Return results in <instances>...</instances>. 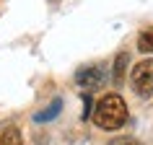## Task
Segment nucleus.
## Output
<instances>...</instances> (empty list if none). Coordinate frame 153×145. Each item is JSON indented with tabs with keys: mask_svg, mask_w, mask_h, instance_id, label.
I'll list each match as a JSON object with an SVG mask.
<instances>
[{
	"mask_svg": "<svg viewBox=\"0 0 153 145\" xmlns=\"http://www.w3.org/2000/svg\"><path fill=\"white\" fill-rule=\"evenodd\" d=\"M130 86L137 96H153V60H140L130 70Z\"/></svg>",
	"mask_w": 153,
	"mask_h": 145,
	"instance_id": "obj_2",
	"label": "nucleus"
},
{
	"mask_svg": "<svg viewBox=\"0 0 153 145\" xmlns=\"http://www.w3.org/2000/svg\"><path fill=\"white\" fill-rule=\"evenodd\" d=\"M55 112H60V101H55V106H52L49 112H42L39 117H36V119H39V122H44V119H49V114H55Z\"/></svg>",
	"mask_w": 153,
	"mask_h": 145,
	"instance_id": "obj_7",
	"label": "nucleus"
},
{
	"mask_svg": "<svg viewBox=\"0 0 153 145\" xmlns=\"http://www.w3.org/2000/svg\"><path fill=\"white\" fill-rule=\"evenodd\" d=\"M106 145H140L135 140V137H114V140H109Z\"/></svg>",
	"mask_w": 153,
	"mask_h": 145,
	"instance_id": "obj_6",
	"label": "nucleus"
},
{
	"mask_svg": "<svg viewBox=\"0 0 153 145\" xmlns=\"http://www.w3.org/2000/svg\"><path fill=\"white\" fill-rule=\"evenodd\" d=\"M0 145H24L21 132H18L16 124H5L3 127V132H0Z\"/></svg>",
	"mask_w": 153,
	"mask_h": 145,
	"instance_id": "obj_4",
	"label": "nucleus"
},
{
	"mask_svg": "<svg viewBox=\"0 0 153 145\" xmlns=\"http://www.w3.org/2000/svg\"><path fill=\"white\" fill-rule=\"evenodd\" d=\"M127 122V104L120 93H106L99 98L96 109H94V124L101 129H120Z\"/></svg>",
	"mask_w": 153,
	"mask_h": 145,
	"instance_id": "obj_1",
	"label": "nucleus"
},
{
	"mask_svg": "<svg viewBox=\"0 0 153 145\" xmlns=\"http://www.w3.org/2000/svg\"><path fill=\"white\" fill-rule=\"evenodd\" d=\"M75 81L81 83L83 88H96L99 83L104 81V75H101V67H86V70L78 72V78Z\"/></svg>",
	"mask_w": 153,
	"mask_h": 145,
	"instance_id": "obj_3",
	"label": "nucleus"
},
{
	"mask_svg": "<svg viewBox=\"0 0 153 145\" xmlns=\"http://www.w3.org/2000/svg\"><path fill=\"white\" fill-rule=\"evenodd\" d=\"M137 49L140 52H153V29H145L137 36Z\"/></svg>",
	"mask_w": 153,
	"mask_h": 145,
	"instance_id": "obj_5",
	"label": "nucleus"
}]
</instances>
